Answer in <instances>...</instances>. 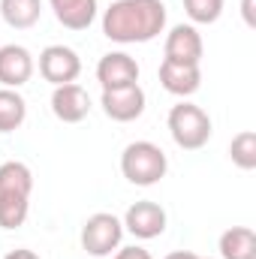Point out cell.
Here are the masks:
<instances>
[{"label":"cell","instance_id":"obj_5","mask_svg":"<svg viewBox=\"0 0 256 259\" xmlns=\"http://www.w3.org/2000/svg\"><path fill=\"white\" fill-rule=\"evenodd\" d=\"M121 238H124V223L109 211L91 214L81 226V250L91 256H112V250L121 247Z\"/></svg>","mask_w":256,"mask_h":259},{"label":"cell","instance_id":"obj_2","mask_svg":"<svg viewBox=\"0 0 256 259\" xmlns=\"http://www.w3.org/2000/svg\"><path fill=\"white\" fill-rule=\"evenodd\" d=\"M30 190H33V172L9 160L0 166V229H18L27 220L30 211Z\"/></svg>","mask_w":256,"mask_h":259},{"label":"cell","instance_id":"obj_13","mask_svg":"<svg viewBox=\"0 0 256 259\" xmlns=\"http://www.w3.org/2000/svg\"><path fill=\"white\" fill-rule=\"evenodd\" d=\"M160 84L175 94V97H193L202 84V72L199 66H187V64H172V61H163L160 64Z\"/></svg>","mask_w":256,"mask_h":259},{"label":"cell","instance_id":"obj_3","mask_svg":"<svg viewBox=\"0 0 256 259\" xmlns=\"http://www.w3.org/2000/svg\"><path fill=\"white\" fill-rule=\"evenodd\" d=\"M166 169H169V160L163 148L154 142H133L121 154V172L136 187H154L157 181H163Z\"/></svg>","mask_w":256,"mask_h":259},{"label":"cell","instance_id":"obj_17","mask_svg":"<svg viewBox=\"0 0 256 259\" xmlns=\"http://www.w3.org/2000/svg\"><path fill=\"white\" fill-rule=\"evenodd\" d=\"M27 118V103L18 91L0 88V133H15Z\"/></svg>","mask_w":256,"mask_h":259},{"label":"cell","instance_id":"obj_23","mask_svg":"<svg viewBox=\"0 0 256 259\" xmlns=\"http://www.w3.org/2000/svg\"><path fill=\"white\" fill-rule=\"evenodd\" d=\"M166 259H202V256H196L193 250H175V253H169Z\"/></svg>","mask_w":256,"mask_h":259},{"label":"cell","instance_id":"obj_12","mask_svg":"<svg viewBox=\"0 0 256 259\" xmlns=\"http://www.w3.org/2000/svg\"><path fill=\"white\" fill-rule=\"evenodd\" d=\"M172 64H187V66H199L202 61V36L193 24H175L166 36V58Z\"/></svg>","mask_w":256,"mask_h":259},{"label":"cell","instance_id":"obj_22","mask_svg":"<svg viewBox=\"0 0 256 259\" xmlns=\"http://www.w3.org/2000/svg\"><path fill=\"white\" fill-rule=\"evenodd\" d=\"M241 12H244V21L253 27V24H256V18H253V0H244V3H241Z\"/></svg>","mask_w":256,"mask_h":259},{"label":"cell","instance_id":"obj_7","mask_svg":"<svg viewBox=\"0 0 256 259\" xmlns=\"http://www.w3.org/2000/svg\"><path fill=\"white\" fill-rule=\"evenodd\" d=\"M121 223H124V229H127L130 235L148 241V238L163 235V229H166V211H163L157 202L142 199V202H133V205H130Z\"/></svg>","mask_w":256,"mask_h":259},{"label":"cell","instance_id":"obj_6","mask_svg":"<svg viewBox=\"0 0 256 259\" xmlns=\"http://www.w3.org/2000/svg\"><path fill=\"white\" fill-rule=\"evenodd\" d=\"M81 72V61L78 55L69 49V46H49L42 49L39 55V75L46 81H52L55 88L58 84H72Z\"/></svg>","mask_w":256,"mask_h":259},{"label":"cell","instance_id":"obj_8","mask_svg":"<svg viewBox=\"0 0 256 259\" xmlns=\"http://www.w3.org/2000/svg\"><path fill=\"white\" fill-rule=\"evenodd\" d=\"M103 112L118 121V124H127V121H136L142 112H145V91L136 84H127V88H115V91H103V100H100Z\"/></svg>","mask_w":256,"mask_h":259},{"label":"cell","instance_id":"obj_4","mask_svg":"<svg viewBox=\"0 0 256 259\" xmlns=\"http://www.w3.org/2000/svg\"><path fill=\"white\" fill-rule=\"evenodd\" d=\"M169 133H172V139H175L178 148L199 151L211 139V118H208L205 109H199V106H193L187 100H181L169 112Z\"/></svg>","mask_w":256,"mask_h":259},{"label":"cell","instance_id":"obj_9","mask_svg":"<svg viewBox=\"0 0 256 259\" xmlns=\"http://www.w3.org/2000/svg\"><path fill=\"white\" fill-rule=\"evenodd\" d=\"M97 81L103 84V91L136 84L139 81V64H136V58H130L127 52H109V55H103L100 64H97Z\"/></svg>","mask_w":256,"mask_h":259},{"label":"cell","instance_id":"obj_19","mask_svg":"<svg viewBox=\"0 0 256 259\" xmlns=\"http://www.w3.org/2000/svg\"><path fill=\"white\" fill-rule=\"evenodd\" d=\"M184 12L196 24H214L223 12V0H184Z\"/></svg>","mask_w":256,"mask_h":259},{"label":"cell","instance_id":"obj_21","mask_svg":"<svg viewBox=\"0 0 256 259\" xmlns=\"http://www.w3.org/2000/svg\"><path fill=\"white\" fill-rule=\"evenodd\" d=\"M3 259H39V256H36L33 250H24V247H18V250H9Z\"/></svg>","mask_w":256,"mask_h":259},{"label":"cell","instance_id":"obj_14","mask_svg":"<svg viewBox=\"0 0 256 259\" xmlns=\"http://www.w3.org/2000/svg\"><path fill=\"white\" fill-rule=\"evenodd\" d=\"M66 30H88L97 18V0H49Z\"/></svg>","mask_w":256,"mask_h":259},{"label":"cell","instance_id":"obj_16","mask_svg":"<svg viewBox=\"0 0 256 259\" xmlns=\"http://www.w3.org/2000/svg\"><path fill=\"white\" fill-rule=\"evenodd\" d=\"M0 15L9 27L27 30L42 15V0H0Z\"/></svg>","mask_w":256,"mask_h":259},{"label":"cell","instance_id":"obj_1","mask_svg":"<svg viewBox=\"0 0 256 259\" xmlns=\"http://www.w3.org/2000/svg\"><path fill=\"white\" fill-rule=\"evenodd\" d=\"M166 27V3L163 0H115L103 12V33L112 42L133 46L151 42Z\"/></svg>","mask_w":256,"mask_h":259},{"label":"cell","instance_id":"obj_20","mask_svg":"<svg viewBox=\"0 0 256 259\" xmlns=\"http://www.w3.org/2000/svg\"><path fill=\"white\" fill-rule=\"evenodd\" d=\"M112 259H154V256H151L145 247H136V244H133V247H121Z\"/></svg>","mask_w":256,"mask_h":259},{"label":"cell","instance_id":"obj_11","mask_svg":"<svg viewBox=\"0 0 256 259\" xmlns=\"http://www.w3.org/2000/svg\"><path fill=\"white\" fill-rule=\"evenodd\" d=\"M33 75V55L24 46H0V84L18 91L21 84H27Z\"/></svg>","mask_w":256,"mask_h":259},{"label":"cell","instance_id":"obj_18","mask_svg":"<svg viewBox=\"0 0 256 259\" xmlns=\"http://www.w3.org/2000/svg\"><path fill=\"white\" fill-rule=\"evenodd\" d=\"M229 157L238 169H256V133L253 130H241L232 145H229Z\"/></svg>","mask_w":256,"mask_h":259},{"label":"cell","instance_id":"obj_10","mask_svg":"<svg viewBox=\"0 0 256 259\" xmlns=\"http://www.w3.org/2000/svg\"><path fill=\"white\" fill-rule=\"evenodd\" d=\"M52 112L64 124H78L91 115V97L81 84H58L52 94Z\"/></svg>","mask_w":256,"mask_h":259},{"label":"cell","instance_id":"obj_15","mask_svg":"<svg viewBox=\"0 0 256 259\" xmlns=\"http://www.w3.org/2000/svg\"><path fill=\"white\" fill-rule=\"evenodd\" d=\"M220 259H256V232L250 226H232L220 235Z\"/></svg>","mask_w":256,"mask_h":259}]
</instances>
